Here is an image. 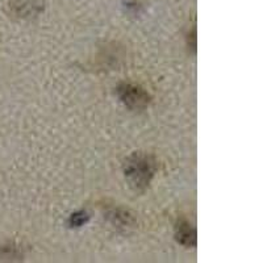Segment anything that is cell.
Listing matches in <instances>:
<instances>
[{"instance_id": "obj_1", "label": "cell", "mask_w": 263, "mask_h": 263, "mask_svg": "<svg viewBox=\"0 0 263 263\" xmlns=\"http://www.w3.org/2000/svg\"><path fill=\"white\" fill-rule=\"evenodd\" d=\"M156 161L142 153L132 154L124 163L126 180L135 190H145L156 173Z\"/></svg>"}, {"instance_id": "obj_3", "label": "cell", "mask_w": 263, "mask_h": 263, "mask_svg": "<svg viewBox=\"0 0 263 263\" xmlns=\"http://www.w3.org/2000/svg\"><path fill=\"white\" fill-rule=\"evenodd\" d=\"M175 238L184 246L196 245V230L187 221H179L175 228Z\"/></svg>"}, {"instance_id": "obj_4", "label": "cell", "mask_w": 263, "mask_h": 263, "mask_svg": "<svg viewBox=\"0 0 263 263\" xmlns=\"http://www.w3.org/2000/svg\"><path fill=\"white\" fill-rule=\"evenodd\" d=\"M88 215H87L84 211H81V212H75L70 216V225L75 228H79L82 225L86 224L88 221Z\"/></svg>"}, {"instance_id": "obj_2", "label": "cell", "mask_w": 263, "mask_h": 263, "mask_svg": "<svg viewBox=\"0 0 263 263\" xmlns=\"http://www.w3.org/2000/svg\"><path fill=\"white\" fill-rule=\"evenodd\" d=\"M120 100L132 109H142L150 103V96L144 88L130 83H124L117 87Z\"/></svg>"}]
</instances>
